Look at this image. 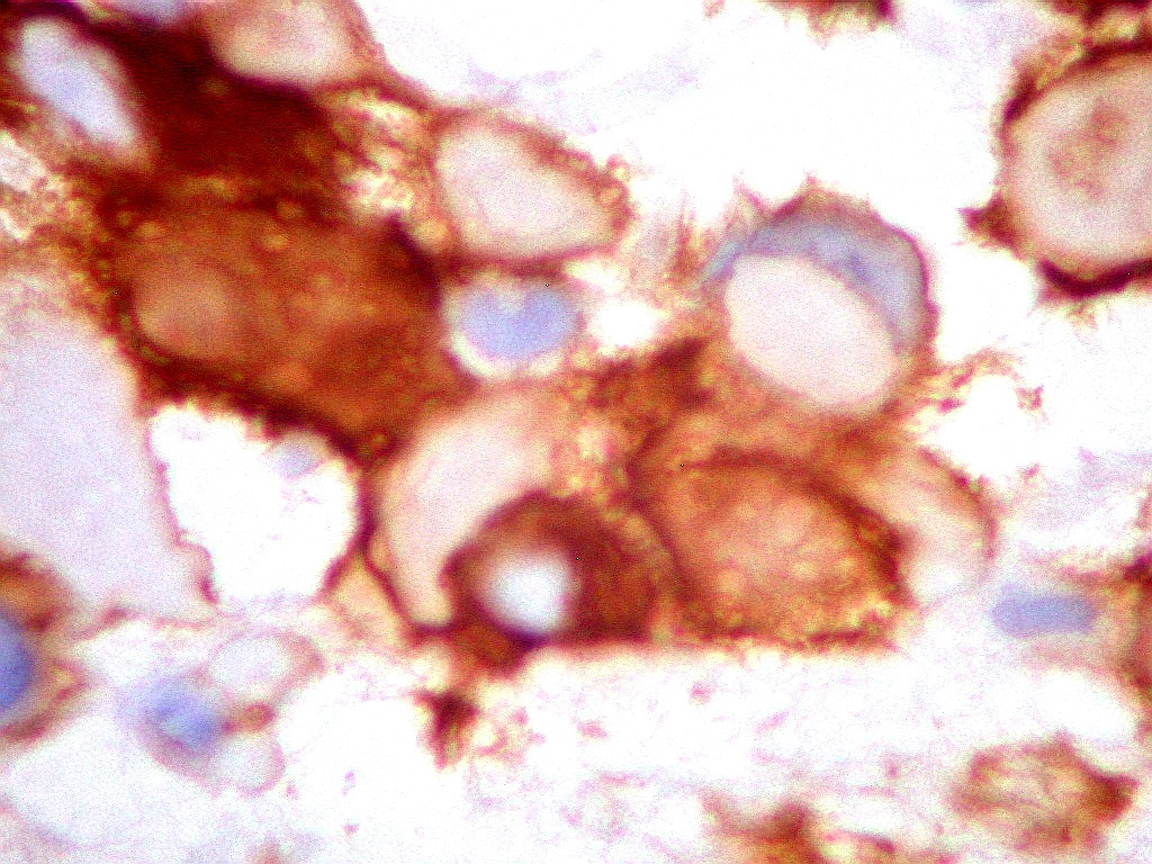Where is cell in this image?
Here are the masks:
<instances>
[{
  "label": "cell",
  "instance_id": "obj_1",
  "mask_svg": "<svg viewBox=\"0 0 1152 864\" xmlns=\"http://www.w3.org/2000/svg\"><path fill=\"white\" fill-rule=\"evenodd\" d=\"M146 720L162 743L188 755L210 751L221 734L218 711L178 684L153 693L146 707Z\"/></svg>",
  "mask_w": 1152,
  "mask_h": 864
},
{
  "label": "cell",
  "instance_id": "obj_2",
  "mask_svg": "<svg viewBox=\"0 0 1152 864\" xmlns=\"http://www.w3.org/2000/svg\"><path fill=\"white\" fill-rule=\"evenodd\" d=\"M0 655V711L13 717L25 706L39 683L38 665L13 617L2 618Z\"/></svg>",
  "mask_w": 1152,
  "mask_h": 864
},
{
  "label": "cell",
  "instance_id": "obj_3",
  "mask_svg": "<svg viewBox=\"0 0 1152 864\" xmlns=\"http://www.w3.org/2000/svg\"><path fill=\"white\" fill-rule=\"evenodd\" d=\"M382 261L386 273L418 299L430 302L438 296L434 268L423 252L403 234H393L386 240Z\"/></svg>",
  "mask_w": 1152,
  "mask_h": 864
},
{
  "label": "cell",
  "instance_id": "obj_4",
  "mask_svg": "<svg viewBox=\"0 0 1152 864\" xmlns=\"http://www.w3.org/2000/svg\"><path fill=\"white\" fill-rule=\"evenodd\" d=\"M702 350L698 340H686L666 349L657 358L654 369L660 377L686 376L696 364Z\"/></svg>",
  "mask_w": 1152,
  "mask_h": 864
},
{
  "label": "cell",
  "instance_id": "obj_5",
  "mask_svg": "<svg viewBox=\"0 0 1152 864\" xmlns=\"http://www.w3.org/2000/svg\"><path fill=\"white\" fill-rule=\"evenodd\" d=\"M1033 93V83H1031V81H1025V83L1020 86L1019 90H1017L1010 106H1008L1006 111V119L1010 121L1017 119V117H1019L1025 111V108L1028 107L1031 103Z\"/></svg>",
  "mask_w": 1152,
  "mask_h": 864
},
{
  "label": "cell",
  "instance_id": "obj_6",
  "mask_svg": "<svg viewBox=\"0 0 1152 864\" xmlns=\"http://www.w3.org/2000/svg\"><path fill=\"white\" fill-rule=\"evenodd\" d=\"M125 5L132 6L134 11L155 16L173 15L179 11L180 7L177 3H126Z\"/></svg>",
  "mask_w": 1152,
  "mask_h": 864
},
{
  "label": "cell",
  "instance_id": "obj_7",
  "mask_svg": "<svg viewBox=\"0 0 1152 864\" xmlns=\"http://www.w3.org/2000/svg\"><path fill=\"white\" fill-rule=\"evenodd\" d=\"M1104 6H1105V4L1095 3L1091 7H1089L1088 11L1085 15L1086 20L1089 22L1095 21L1096 18H1098V16L1102 15V13L1104 11Z\"/></svg>",
  "mask_w": 1152,
  "mask_h": 864
}]
</instances>
